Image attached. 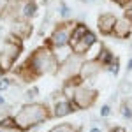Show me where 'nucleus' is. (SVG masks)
<instances>
[{
    "mask_svg": "<svg viewBox=\"0 0 132 132\" xmlns=\"http://www.w3.org/2000/svg\"><path fill=\"white\" fill-rule=\"evenodd\" d=\"M122 113L125 118H130L132 120V97H129L127 101H125V104L122 106Z\"/></svg>",
    "mask_w": 132,
    "mask_h": 132,
    "instance_id": "16",
    "label": "nucleus"
},
{
    "mask_svg": "<svg viewBox=\"0 0 132 132\" xmlns=\"http://www.w3.org/2000/svg\"><path fill=\"white\" fill-rule=\"evenodd\" d=\"M92 132H101V130L99 129H92Z\"/></svg>",
    "mask_w": 132,
    "mask_h": 132,
    "instance_id": "30",
    "label": "nucleus"
},
{
    "mask_svg": "<svg viewBox=\"0 0 132 132\" xmlns=\"http://www.w3.org/2000/svg\"><path fill=\"white\" fill-rule=\"evenodd\" d=\"M130 30H132V23L127 20V18L118 20V21H116V25H114V35L120 37V39L127 37V35L130 34Z\"/></svg>",
    "mask_w": 132,
    "mask_h": 132,
    "instance_id": "11",
    "label": "nucleus"
},
{
    "mask_svg": "<svg viewBox=\"0 0 132 132\" xmlns=\"http://www.w3.org/2000/svg\"><path fill=\"white\" fill-rule=\"evenodd\" d=\"M48 118H50L48 108L44 104L35 102V104H27L25 108H21V111L14 116V122H16L18 129H30Z\"/></svg>",
    "mask_w": 132,
    "mask_h": 132,
    "instance_id": "1",
    "label": "nucleus"
},
{
    "mask_svg": "<svg viewBox=\"0 0 132 132\" xmlns=\"http://www.w3.org/2000/svg\"><path fill=\"white\" fill-rule=\"evenodd\" d=\"M116 18L113 16V14H101L99 16V30L102 32V34H111V32H114V25H116Z\"/></svg>",
    "mask_w": 132,
    "mask_h": 132,
    "instance_id": "8",
    "label": "nucleus"
},
{
    "mask_svg": "<svg viewBox=\"0 0 132 132\" xmlns=\"http://www.w3.org/2000/svg\"><path fill=\"white\" fill-rule=\"evenodd\" d=\"M34 14H35V4L32 0H23V4L20 7V16L21 18H30Z\"/></svg>",
    "mask_w": 132,
    "mask_h": 132,
    "instance_id": "13",
    "label": "nucleus"
},
{
    "mask_svg": "<svg viewBox=\"0 0 132 132\" xmlns=\"http://www.w3.org/2000/svg\"><path fill=\"white\" fill-rule=\"evenodd\" d=\"M93 42H95V35H93L92 32H86L81 39H79V41L71 42L74 55H83V53H86V51H88L92 46H93Z\"/></svg>",
    "mask_w": 132,
    "mask_h": 132,
    "instance_id": "6",
    "label": "nucleus"
},
{
    "mask_svg": "<svg viewBox=\"0 0 132 132\" xmlns=\"http://www.w3.org/2000/svg\"><path fill=\"white\" fill-rule=\"evenodd\" d=\"M12 34L18 37V39H25V37H28L32 32V27L28 23H25V21H14L12 23Z\"/></svg>",
    "mask_w": 132,
    "mask_h": 132,
    "instance_id": "10",
    "label": "nucleus"
},
{
    "mask_svg": "<svg viewBox=\"0 0 132 132\" xmlns=\"http://www.w3.org/2000/svg\"><path fill=\"white\" fill-rule=\"evenodd\" d=\"M127 69H129V71H132V58L129 60V65H127Z\"/></svg>",
    "mask_w": 132,
    "mask_h": 132,
    "instance_id": "29",
    "label": "nucleus"
},
{
    "mask_svg": "<svg viewBox=\"0 0 132 132\" xmlns=\"http://www.w3.org/2000/svg\"><path fill=\"white\" fill-rule=\"evenodd\" d=\"M102 63L99 60H90L86 62V63H83L81 65V78H85V79H92L97 72L101 71Z\"/></svg>",
    "mask_w": 132,
    "mask_h": 132,
    "instance_id": "9",
    "label": "nucleus"
},
{
    "mask_svg": "<svg viewBox=\"0 0 132 132\" xmlns=\"http://www.w3.org/2000/svg\"><path fill=\"white\" fill-rule=\"evenodd\" d=\"M0 132H18V130H16V127H4V125H0Z\"/></svg>",
    "mask_w": 132,
    "mask_h": 132,
    "instance_id": "25",
    "label": "nucleus"
},
{
    "mask_svg": "<svg viewBox=\"0 0 132 132\" xmlns=\"http://www.w3.org/2000/svg\"><path fill=\"white\" fill-rule=\"evenodd\" d=\"M7 109H9V108H7V104H5V99H4V97L0 95V114L7 113Z\"/></svg>",
    "mask_w": 132,
    "mask_h": 132,
    "instance_id": "19",
    "label": "nucleus"
},
{
    "mask_svg": "<svg viewBox=\"0 0 132 132\" xmlns=\"http://www.w3.org/2000/svg\"><path fill=\"white\" fill-rule=\"evenodd\" d=\"M71 111H74V108H72V104L69 101H60L55 104V109H53V114L55 116H58V118H62V116H65V114H69Z\"/></svg>",
    "mask_w": 132,
    "mask_h": 132,
    "instance_id": "12",
    "label": "nucleus"
},
{
    "mask_svg": "<svg viewBox=\"0 0 132 132\" xmlns=\"http://www.w3.org/2000/svg\"><path fill=\"white\" fill-rule=\"evenodd\" d=\"M111 132H125V129H123V127H114Z\"/></svg>",
    "mask_w": 132,
    "mask_h": 132,
    "instance_id": "27",
    "label": "nucleus"
},
{
    "mask_svg": "<svg viewBox=\"0 0 132 132\" xmlns=\"http://www.w3.org/2000/svg\"><path fill=\"white\" fill-rule=\"evenodd\" d=\"M7 88H9V79L0 78V90H7Z\"/></svg>",
    "mask_w": 132,
    "mask_h": 132,
    "instance_id": "21",
    "label": "nucleus"
},
{
    "mask_svg": "<svg viewBox=\"0 0 132 132\" xmlns=\"http://www.w3.org/2000/svg\"><path fill=\"white\" fill-rule=\"evenodd\" d=\"M99 53H101V55L97 56V60L101 62V63H109V62H113V55H111V51H109V50L104 48V50H101Z\"/></svg>",
    "mask_w": 132,
    "mask_h": 132,
    "instance_id": "15",
    "label": "nucleus"
},
{
    "mask_svg": "<svg viewBox=\"0 0 132 132\" xmlns=\"http://www.w3.org/2000/svg\"><path fill=\"white\" fill-rule=\"evenodd\" d=\"M9 4H11V0H0V14L9 7Z\"/></svg>",
    "mask_w": 132,
    "mask_h": 132,
    "instance_id": "22",
    "label": "nucleus"
},
{
    "mask_svg": "<svg viewBox=\"0 0 132 132\" xmlns=\"http://www.w3.org/2000/svg\"><path fill=\"white\" fill-rule=\"evenodd\" d=\"M27 65H30V69L35 72V74H44V72L53 71L56 63H55V58H53V55H51L50 50L39 48L37 51H34V55L28 58Z\"/></svg>",
    "mask_w": 132,
    "mask_h": 132,
    "instance_id": "2",
    "label": "nucleus"
},
{
    "mask_svg": "<svg viewBox=\"0 0 132 132\" xmlns=\"http://www.w3.org/2000/svg\"><path fill=\"white\" fill-rule=\"evenodd\" d=\"M95 97H97V92H95V90L86 88V86H81V88L76 90L74 104H76L78 108H81V109H86V108H90L92 104H93Z\"/></svg>",
    "mask_w": 132,
    "mask_h": 132,
    "instance_id": "5",
    "label": "nucleus"
},
{
    "mask_svg": "<svg viewBox=\"0 0 132 132\" xmlns=\"http://www.w3.org/2000/svg\"><path fill=\"white\" fill-rule=\"evenodd\" d=\"M74 23H65V25H62V27H58L56 30L53 32V35H51V39H50V42L55 46V48H63L67 42L71 41V34H72V30H74Z\"/></svg>",
    "mask_w": 132,
    "mask_h": 132,
    "instance_id": "4",
    "label": "nucleus"
},
{
    "mask_svg": "<svg viewBox=\"0 0 132 132\" xmlns=\"http://www.w3.org/2000/svg\"><path fill=\"white\" fill-rule=\"evenodd\" d=\"M88 32V28H86V25H76L74 27V30H72V34H71V42H76V41H79L83 35Z\"/></svg>",
    "mask_w": 132,
    "mask_h": 132,
    "instance_id": "14",
    "label": "nucleus"
},
{
    "mask_svg": "<svg viewBox=\"0 0 132 132\" xmlns=\"http://www.w3.org/2000/svg\"><path fill=\"white\" fill-rule=\"evenodd\" d=\"M79 65H83V63H81V60H79V55H74V56H69V58H67V62H65V63L62 65L60 72L71 78V76H74L76 72H78L79 69H81Z\"/></svg>",
    "mask_w": 132,
    "mask_h": 132,
    "instance_id": "7",
    "label": "nucleus"
},
{
    "mask_svg": "<svg viewBox=\"0 0 132 132\" xmlns=\"http://www.w3.org/2000/svg\"><path fill=\"white\" fill-rule=\"evenodd\" d=\"M114 2H116V4H120V5H123V4H127L129 0H114Z\"/></svg>",
    "mask_w": 132,
    "mask_h": 132,
    "instance_id": "28",
    "label": "nucleus"
},
{
    "mask_svg": "<svg viewBox=\"0 0 132 132\" xmlns=\"http://www.w3.org/2000/svg\"><path fill=\"white\" fill-rule=\"evenodd\" d=\"M37 93H39V90H37V88L34 86L32 90L27 92V99H28V101H30V99H35V97H37Z\"/></svg>",
    "mask_w": 132,
    "mask_h": 132,
    "instance_id": "20",
    "label": "nucleus"
},
{
    "mask_svg": "<svg viewBox=\"0 0 132 132\" xmlns=\"http://www.w3.org/2000/svg\"><path fill=\"white\" fill-rule=\"evenodd\" d=\"M125 18L132 23V9H127V11H125Z\"/></svg>",
    "mask_w": 132,
    "mask_h": 132,
    "instance_id": "26",
    "label": "nucleus"
},
{
    "mask_svg": "<svg viewBox=\"0 0 132 132\" xmlns=\"http://www.w3.org/2000/svg\"><path fill=\"white\" fill-rule=\"evenodd\" d=\"M120 92H123V93H132V81H123L120 85Z\"/></svg>",
    "mask_w": 132,
    "mask_h": 132,
    "instance_id": "18",
    "label": "nucleus"
},
{
    "mask_svg": "<svg viewBox=\"0 0 132 132\" xmlns=\"http://www.w3.org/2000/svg\"><path fill=\"white\" fill-rule=\"evenodd\" d=\"M60 14L62 16H63V18H65V16H69V7H67V5H65V4H60Z\"/></svg>",
    "mask_w": 132,
    "mask_h": 132,
    "instance_id": "24",
    "label": "nucleus"
},
{
    "mask_svg": "<svg viewBox=\"0 0 132 132\" xmlns=\"http://www.w3.org/2000/svg\"><path fill=\"white\" fill-rule=\"evenodd\" d=\"M109 113H111V108H109L108 104H106V106H102V108H101V116H108Z\"/></svg>",
    "mask_w": 132,
    "mask_h": 132,
    "instance_id": "23",
    "label": "nucleus"
},
{
    "mask_svg": "<svg viewBox=\"0 0 132 132\" xmlns=\"http://www.w3.org/2000/svg\"><path fill=\"white\" fill-rule=\"evenodd\" d=\"M50 132H74V127L69 125V123H62L58 127H53Z\"/></svg>",
    "mask_w": 132,
    "mask_h": 132,
    "instance_id": "17",
    "label": "nucleus"
},
{
    "mask_svg": "<svg viewBox=\"0 0 132 132\" xmlns=\"http://www.w3.org/2000/svg\"><path fill=\"white\" fill-rule=\"evenodd\" d=\"M20 51H21L20 42L5 41L4 48H2V51H0V69H2V71H9L11 67H12V63L16 62Z\"/></svg>",
    "mask_w": 132,
    "mask_h": 132,
    "instance_id": "3",
    "label": "nucleus"
}]
</instances>
